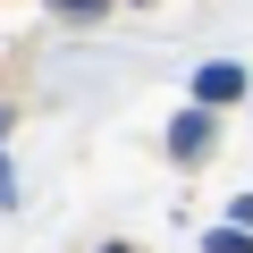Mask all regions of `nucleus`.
<instances>
[{"label": "nucleus", "mask_w": 253, "mask_h": 253, "mask_svg": "<svg viewBox=\"0 0 253 253\" xmlns=\"http://www.w3.org/2000/svg\"><path fill=\"white\" fill-rule=\"evenodd\" d=\"M236 93H245V68H236V59H211V68L194 76V101H203V110H219V101H236Z\"/></svg>", "instance_id": "obj_1"}, {"label": "nucleus", "mask_w": 253, "mask_h": 253, "mask_svg": "<svg viewBox=\"0 0 253 253\" xmlns=\"http://www.w3.org/2000/svg\"><path fill=\"white\" fill-rule=\"evenodd\" d=\"M169 152H177V161H203V152H211V110H186V118L169 126Z\"/></svg>", "instance_id": "obj_2"}, {"label": "nucleus", "mask_w": 253, "mask_h": 253, "mask_svg": "<svg viewBox=\"0 0 253 253\" xmlns=\"http://www.w3.org/2000/svg\"><path fill=\"white\" fill-rule=\"evenodd\" d=\"M203 253H253V228H236V219H228V228H211V236H203Z\"/></svg>", "instance_id": "obj_3"}, {"label": "nucleus", "mask_w": 253, "mask_h": 253, "mask_svg": "<svg viewBox=\"0 0 253 253\" xmlns=\"http://www.w3.org/2000/svg\"><path fill=\"white\" fill-rule=\"evenodd\" d=\"M51 9H59V17H76V26H84V17H101V9H110V0H51Z\"/></svg>", "instance_id": "obj_4"}, {"label": "nucleus", "mask_w": 253, "mask_h": 253, "mask_svg": "<svg viewBox=\"0 0 253 253\" xmlns=\"http://www.w3.org/2000/svg\"><path fill=\"white\" fill-rule=\"evenodd\" d=\"M101 253H126V245H101Z\"/></svg>", "instance_id": "obj_5"}]
</instances>
